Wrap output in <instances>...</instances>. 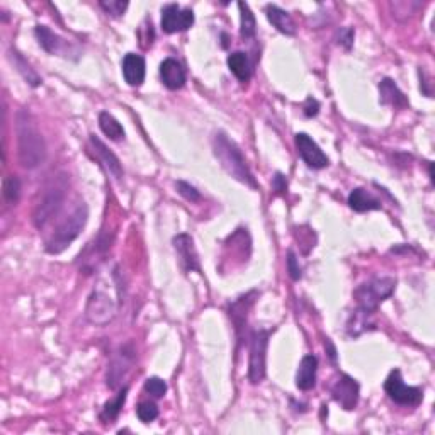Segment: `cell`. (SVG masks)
I'll return each instance as SVG.
<instances>
[{"mask_svg":"<svg viewBox=\"0 0 435 435\" xmlns=\"http://www.w3.org/2000/svg\"><path fill=\"white\" fill-rule=\"evenodd\" d=\"M17 155L21 165L26 169H36L46 160V143L36 123L28 111H19L16 118Z\"/></svg>","mask_w":435,"mask_h":435,"instance_id":"1","label":"cell"},{"mask_svg":"<svg viewBox=\"0 0 435 435\" xmlns=\"http://www.w3.org/2000/svg\"><path fill=\"white\" fill-rule=\"evenodd\" d=\"M213 152L218 162L221 163L223 169L226 170L228 175H231L235 180L245 184V186L258 189V184L253 177L252 170H250L247 160H245L242 150L233 140H230L225 133H216L213 138Z\"/></svg>","mask_w":435,"mask_h":435,"instance_id":"2","label":"cell"},{"mask_svg":"<svg viewBox=\"0 0 435 435\" xmlns=\"http://www.w3.org/2000/svg\"><path fill=\"white\" fill-rule=\"evenodd\" d=\"M87 219L89 208L84 201H80L79 204L73 208L72 213L55 228L53 235L46 240V252L58 255L63 250H67L73 240L79 238L82 230L87 225Z\"/></svg>","mask_w":435,"mask_h":435,"instance_id":"3","label":"cell"},{"mask_svg":"<svg viewBox=\"0 0 435 435\" xmlns=\"http://www.w3.org/2000/svg\"><path fill=\"white\" fill-rule=\"evenodd\" d=\"M396 287V279L393 277H376L373 281L364 282L354 292L357 299V309L365 314H374L379 304L393 294Z\"/></svg>","mask_w":435,"mask_h":435,"instance_id":"4","label":"cell"},{"mask_svg":"<svg viewBox=\"0 0 435 435\" xmlns=\"http://www.w3.org/2000/svg\"><path fill=\"white\" fill-rule=\"evenodd\" d=\"M65 194H67V182H63L62 179H58L48 189H45L41 201L38 202L33 213V221L36 228L41 230L57 216L65 202Z\"/></svg>","mask_w":435,"mask_h":435,"instance_id":"5","label":"cell"},{"mask_svg":"<svg viewBox=\"0 0 435 435\" xmlns=\"http://www.w3.org/2000/svg\"><path fill=\"white\" fill-rule=\"evenodd\" d=\"M118 313V304L116 301L102 290H94L89 296L87 304H85V318L92 325L104 326L109 321L114 320Z\"/></svg>","mask_w":435,"mask_h":435,"instance_id":"6","label":"cell"},{"mask_svg":"<svg viewBox=\"0 0 435 435\" xmlns=\"http://www.w3.org/2000/svg\"><path fill=\"white\" fill-rule=\"evenodd\" d=\"M270 331L255 330L252 334L250 342V363H248V379L253 385H258L265 378L267 363V346H269Z\"/></svg>","mask_w":435,"mask_h":435,"instance_id":"7","label":"cell"},{"mask_svg":"<svg viewBox=\"0 0 435 435\" xmlns=\"http://www.w3.org/2000/svg\"><path fill=\"white\" fill-rule=\"evenodd\" d=\"M385 391L395 403L403 404V407H417V404H420L422 398H424L420 387L408 386L403 381L402 373L398 369L391 371L390 376H387L385 381Z\"/></svg>","mask_w":435,"mask_h":435,"instance_id":"8","label":"cell"},{"mask_svg":"<svg viewBox=\"0 0 435 435\" xmlns=\"http://www.w3.org/2000/svg\"><path fill=\"white\" fill-rule=\"evenodd\" d=\"M135 359H136V352L131 343H126V346L119 347V351L114 352L113 359H111L109 365H107V376H106V382L111 390H116L118 386H121L123 379L126 378L129 369H131L133 364H135Z\"/></svg>","mask_w":435,"mask_h":435,"instance_id":"9","label":"cell"},{"mask_svg":"<svg viewBox=\"0 0 435 435\" xmlns=\"http://www.w3.org/2000/svg\"><path fill=\"white\" fill-rule=\"evenodd\" d=\"M162 31L167 34L182 33L192 28L194 12L191 9H182L177 4H167L162 9Z\"/></svg>","mask_w":435,"mask_h":435,"instance_id":"10","label":"cell"},{"mask_svg":"<svg viewBox=\"0 0 435 435\" xmlns=\"http://www.w3.org/2000/svg\"><path fill=\"white\" fill-rule=\"evenodd\" d=\"M296 148H298L299 157L303 158V162L307 163L309 169L320 170L329 167V157L323 153L320 145L312 136H308L307 133H298L296 135Z\"/></svg>","mask_w":435,"mask_h":435,"instance_id":"11","label":"cell"},{"mask_svg":"<svg viewBox=\"0 0 435 435\" xmlns=\"http://www.w3.org/2000/svg\"><path fill=\"white\" fill-rule=\"evenodd\" d=\"M359 395H360L359 382H357L354 378L347 376V374H342V376L338 378V381L334 385V387H331V396H334V400L347 412L354 410L357 407V403H359Z\"/></svg>","mask_w":435,"mask_h":435,"instance_id":"12","label":"cell"},{"mask_svg":"<svg viewBox=\"0 0 435 435\" xmlns=\"http://www.w3.org/2000/svg\"><path fill=\"white\" fill-rule=\"evenodd\" d=\"M174 248L177 252L180 265L186 272H201L199 255H197V250L194 247L192 236L186 233L177 235L174 238Z\"/></svg>","mask_w":435,"mask_h":435,"instance_id":"13","label":"cell"},{"mask_svg":"<svg viewBox=\"0 0 435 435\" xmlns=\"http://www.w3.org/2000/svg\"><path fill=\"white\" fill-rule=\"evenodd\" d=\"M160 79L162 84L170 90H179L186 85V70L177 60L167 58L160 65Z\"/></svg>","mask_w":435,"mask_h":435,"instance_id":"14","label":"cell"},{"mask_svg":"<svg viewBox=\"0 0 435 435\" xmlns=\"http://www.w3.org/2000/svg\"><path fill=\"white\" fill-rule=\"evenodd\" d=\"M255 298H257V291H252V292H248V294L240 296L238 299L233 301V303L230 304L228 313H230V318H231V321H233L238 337L242 335L245 326H247L248 312H250V308H252V304L255 303Z\"/></svg>","mask_w":435,"mask_h":435,"instance_id":"15","label":"cell"},{"mask_svg":"<svg viewBox=\"0 0 435 435\" xmlns=\"http://www.w3.org/2000/svg\"><path fill=\"white\" fill-rule=\"evenodd\" d=\"M123 75L128 85L131 87H140L145 82L146 75V63L145 58L136 53H128L123 58Z\"/></svg>","mask_w":435,"mask_h":435,"instance_id":"16","label":"cell"},{"mask_svg":"<svg viewBox=\"0 0 435 435\" xmlns=\"http://www.w3.org/2000/svg\"><path fill=\"white\" fill-rule=\"evenodd\" d=\"M90 146H92L94 153H96V157H97V160L101 162L102 165H104L106 169L109 170L116 179H121L123 177L121 162H119V158L116 157V155L111 152V150L107 148V146L102 143V141L99 140L96 135H90Z\"/></svg>","mask_w":435,"mask_h":435,"instance_id":"17","label":"cell"},{"mask_svg":"<svg viewBox=\"0 0 435 435\" xmlns=\"http://www.w3.org/2000/svg\"><path fill=\"white\" fill-rule=\"evenodd\" d=\"M34 34H36L38 43L45 51H48L51 55H62V57H67V48H68V41H65L63 38H60L57 33L51 31L50 28L46 26H36L34 29Z\"/></svg>","mask_w":435,"mask_h":435,"instance_id":"18","label":"cell"},{"mask_svg":"<svg viewBox=\"0 0 435 435\" xmlns=\"http://www.w3.org/2000/svg\"><path fill=\"white\" fill-rule=\"evenodd\" d=\"M316 371H318V359L314 356H304L301 359L298 374H296V386L301 391L313 390L316 385Z\"/></svg>","mask_w":435,"mask_h":435,"instance_id":"19","label":"cell"},{"mask_svg":"<svg viewBox=\"0 0 435 435\" xmlns=\"http://www.w3.org/2000/svg\"><path fill=\"white\" fill-rule=\"evenodd\" d=\"M265 14L269 23L272 24L279 33L286 34V36H294L296 24L294 21H292V17L287 14L284 9L274 6V4H269V6L265 7Z\"/></svg>","mask_w":435,"mask_h":435,"instance_id":"20","label":"cell"},{"mask_svg":"<svg viewBox=\"0 0 435 435\" xmlns=\"http://www.w3.org/2000/svg\"><path fill=\"white\" fill-rule=\"evenodd\" d=\"M379 99L385 106H393L398 107V109L408 106V99L404 97V94L391 79L381 80V84H379Z\"/></svg>","mask_w":435,"mask_h":435,"instance_id":"21","label":"cell"},{"mask_svg":"<svg viewBox=\"0 0 435 435\" xmlns=\"http://www.w3.org/2000/svg\"><path fill=\"white\" fill-rule=\"evenodd\" d=\"M348 206L357 213H365V211L381 209V202H379L373 194H369L365 189H354L348 194Z\"/></svg>","mask_w":435,"mask_h":435,"instance_id":"22","label":"cell"},{"mask_svg":"<svg viewBox=\"0 0 435 435\" xmlns=\"http://www.w3.org/2000/svg\"><path fill=\"white\" fill-rule=\"evenodd\" d=\"M9 60H11L12 65L16 67V70L23 75V79L28 82L31 87H40V85L43 84L41 77L38 75L36 70H34L31 65L26 62V58L19 53V51H16V50L9 51Z\"/></svg>","mask_w":435,"mask_h":435,"instance_id":"23","label":"cell"},{"mask_svg":"<svg viewBox=\"0 0 435 435\" xmlns=\"http://www.w3.org/2000/svg\"><path fill=\"white\" fill-rule=\"evenodd\" d=\"M226 63L231 73H233L240 82L250 80V77H252V63H250L247 53H243V51H235V53H231L230 57H228Z\"/></svg>","mask_w":435,"mask_h":435,"instance_id":"24","label":"cell"},{"mask_svg":"<svg viewBox=\"0 0 435 435\" xmlns=\"http://www.w3.org/2000/svg\"><path fill=\"white\" fill-rule=\"evenodd\" d=\"M128 391L129 387L124 386L121 391H119L118 395H116V398L109 400L104 404V408H102V413H101V420L104 422H113L119 417V413H121L124 403H126V398H128Z\"/></svg>","mask_w":435,"mask_h":435,"instance_id":"25","label":"cell"},{"mask_svg":"<svg viewBox=\"0 0 435 435\" xmlns=\"http://www.w3.org/2000/svg\"><path fill=\"white\" fill-rule=\"evenodd\" d=\"M238 9H240V21H242V24H240V34H242L243 40H252V38H255L257 33L255 16H253V12L250 11L248 4L238 2Z\"/></svg>","mask_w":435,"mask_h":435,"instance_id":"26","label":"cell"},{"mask_svg":"<svg viewBox=\"0 0 435 435\" xmlns=\"http://www.w3.org/2000/svg\"><path fill=\"white\" fill-rule=\"evenodd\" d=\"M99 126H101L102 133H104L107 138H111V140L118 141V140H121V138H124V128L113 114H109V113L99 114Z\"/></svg>","mask_w":435,"mask_h":435,"instance_id":"27","label":"cell"},{"mask_svg":"<svg viewBox=\"0 0 435 435\" xmlns=\"http://www.w3.org/2000/svg\"><path fill=\"white\" fill-rule=\"evenodd\" d=\"M2 194H4V197H6V201L12 202V204H16V202L19 201L21 182H19V179L16 177V175H7V177L4 179Z\"/></svg>","mask_w":435,"mask_h":435,"instance_id":"28","label":"cell"},{"mask_svg":"<svg viewBox=\"0 0 435 435\" xmlns=\"http://www.w3.org/2000/svg\"><path fill=\"white\" fill-rule=\"evenodd\" d=\"M136 415L143 424H152V422L157 420L158 417V407L152 402H143L138 404Z\"/></svg>","mask_w":435,"mask_h":435,"instance_id":"29","label":"cell"},{"mask_svg":"<svg viewBox=\"0 0 435 435\" xmlns=\"http://www.w3.org/2000/svg\"><path fill=\"white\" fill-rule=\"evenodd\" d=\"M145 391L153 398H162L167 393V382L160 378H148L145 381Z\"/></svg>","mask_w":435,"mask_h":435,"instance_id":"30","label":"cell"},{"mask_svg":"<svg viewBox=\"0 0 435 435\" xmlns=\"http://www.w3.org/2000/svg\"><path fill=\"white\" fill-rule=\"evenodd\" d=\"M101 7L104 9V12L111 17H119L124 14V11L128 9V2H121V0H101Z\"/></svg>","mask_w":435,"mask_h":435,"instance_id":"31","label":"cell"},{"mask_svg":"<svg viewBox=\"0 0 435 435\" xmlns=\"http://www.w3.org/2000/svg\"><path fill=\"white\" fill-rule=\"evenodd\" d=\"M175 187H177V192L182 197H186L187 201L191 202H197L201 199V194L197 191L196 187L191 186L189 182H184V180H177V184H175Z\"/></svg>","mask_w":435,"mask_h":435,"instance_id":"32","label":"cell"},{"mask_svg":"<svg viewBox=\"0 0 435 435\" xmlns=\"http://www.w3.org/2000/svg\"><path fill=\"white\" fill-rule=\"evenodd\" d=\"M287 272H290L292 281H299L301 275H303V270H301V265L298 262V258H296L294 252L290 250L287 252Z\"/></svg>","mask_w":435,"mask_h":435,"instance_id":"33","label":"cell"},{"mask_svg":"<svg viewBox=\"0 0 435 435\" xmlns=\"http://www.w3.org/2000/svg\"><path fill=\"white\" fill-rule=\"evenodd\" d=\"M354 29L351 28H340V31L337 33V43L342 45L346 50L352 48V43H354Z\"/></svg>","mask_w":435,"mask_h":435,"instance_id":"34","label":"cell"},{"mask_svg":"<svg viewBox=\"0 0 435 435\" xmlns=\"http://www.w3.org/2000/svg\"><path fill=\"white\" fill-rule=\"evenodd\" d=\"M303 109H304V114H307L308 118H313V116H316L318 113H320V104H318L316 99L308 97L307 102H304Z\"/></svg>","mask_w":435,"mask_h":435,"instance_id":"35","label":"cell"},{"mask_svg":"<svg viewBox=\"0 0 435 435\" xmlns=\"http://www.w3.org/2000/svg\"><path fill=\"white\" fill-rule=\"evenodd\" d=\"M272 187L274 191L277 194H284L287 191V182H286V177H284L282 174H275V177L272 180Z\"/></svg>","mask_w":435,"mask_h":435,"instance_id":"36","label":"cell"},{"mask_svg":"<svg viewBox=\"0 0 435 435\" xmlns=\"http://www.w3.org/2000/svg\"><path fill=\"white\" fill-rule=\"evenodd\" d=\"M325 347H329V352H330V354H329V356H330V359H331V360H334V363H335V360H337V351H335V347H334V346H331V342H330V340H329V338H326V342H325Z\"/></svg>","mask_w":435,"mask_h":435,"instance_id":"37","label":"cell"}]
</instances>
